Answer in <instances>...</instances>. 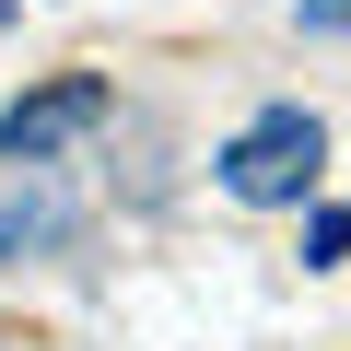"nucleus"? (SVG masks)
<instances>
[{"mask_svg": "<svg viewBox=\"0 0 351 351\" xmlns=\"http://www.w3.org/2000/svg\"><path fill=\"white\" fill-rule=\"evenodd\" d=\"M316 176H328V129L304 106H269L223 141V199H246V211H293Z\"/></svg>", "mask_w": 351, "mask_h": 351, "instance_id": "f257e3e1", "label": "nucleus"}, {"mask_svg": "<svg viewBox=\"0 0 351 351\" xmlns=\"http://www.w3.org/2000/svg\"><path fill=\"white\" fill-rule=\"evenodd\" d=\"M106 117H117V82H106V71H59V82H36V94L0 106V152H12V164H59V152H82Z\"/></svg>", "mask_w": 351, "mask_h": 351, "instance_id": "f03ea898", "label": "nucleus"}, {"mask_svg": "<svg viewBox=\"0 0 351 351\" xmlns=\"http://www.w3.org/2000/svg\"><path fill=\"white\" fill-rule=\"evenodd\" d=\"M47 246H71V211L47 188H0V258H47Z\"/></svg>", "mask_w": 351, "mask_h": 351, "instance_id": "7ed1b4c3", "label": "nucleus"}, {"mask_svg": "<svg viewBox=\"0 0 351 351\" xmlns=\"http://www.w3.org/2000/svg\"><path fill=\"white\" fill-rule=\"evenodd\" d=\"M328 258H351V211H316L304 223V269H328Z\"/></svg>", "mask_w": 351, "mask_h": 351, "instance_id": "20e7f679", "label": "nucleus"}, {"mask_svg": "<svg viewBox=\"0 0 351 351\" xmlns=\"http://www.w3.org/2000/svg\"><path fill=\"white\" fill-rule=\"evenodd\" d=\"M293 24L304 36H351V0H293Z\"/></svg>", "mask_w": 351, "mask_h": 351, "instance_id": "39448f33", "label": "nucleus"}]
</instances>
